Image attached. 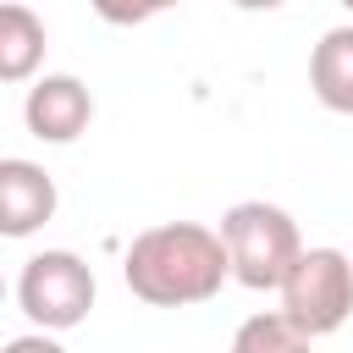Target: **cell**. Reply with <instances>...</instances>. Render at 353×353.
Segmentation results:
<instances>
[{
  "label": "cell",
  "mask_w": 353,
  "mask_h": 353,
  "mask_svg": "<svg viewBox=\"0 0 353 353\" xmlns=\"http://www.w3.org/2000/svg\"><path fill=\"white\" fill-rule=\"evenodd\" d=\"M221 243L232 254V281H243L248 292H281L287 270L303 254L298 221L281 204L265 199H243L221 215Z\"/></svg>",
  "instance_id": "cell-2"
},
{
  "label": "cell",
  "mask_w": 353,
  "mask_h": 353,
  "mask_svg": "<svg viewBox=\"0 0 353 353\" xmlns=\"http://www.w3.org/2000/svg\"><path fill=\"white\" fill-rule=\"evenodd\" d=\"M232 276V254L221 243V226L204 221H160L127 243L121 281L132 298L154 309H188L210 303Z\"/></svg>",
  "instance_id": "cell-1"
},
{
  "label": "cell",
  "mask_w": 353,
  "mask_h": 353,
  "mask_svg": "<svg viewBox=\"0 0 353 353\" xmlns=\"http://www.w3.org/2000/svg\"><path fill=\"white\" fill-rule=\"evenodd\" d=\"M232 353H314V336H303L281 309L248 314L232 336Z\"/></svg>",
  "instance_id": "cell-9"
},
{
  "label": "cell",
  "mask_w": 353,
  "mask_h": 353,
  "mask_svg": "<svg viewBox=\"0 0 353 353\" xmlns=\"http://www.w3.org/2000/svg\"><path fill=\"white\" fill-rule=\"evenodd\" d=\"M281 314L303 336H331L353 314V254L342 248H303L281 281Z\"/></svg>",
  "instance_id": "cell-3"
},
{
  "label": "cell",
  "mask_w": 353,
  "mask_h": 353,
  "mask_svg": "<svg viewBox=\"0 0 353 353\" xmlns=\"http://www.w3.org/2000/svg\"><path fill=\"white\" fill-rule=\"evenodd\" d=\"M232 6H237V11H281L287 0H232Z\"/></svg>",
  "instance_id": "cell-12"
},
{
  "label": "cell",
  "mask_w": 353,
  "mask_h": 353,
  "mask_svg": "<svg viewBox=\"0 0 353 353\" xmlns=\"http://www.w3.org/2000/svg\"><path fill=\"white\" fill-rule=\"evenodd\" d=\"M44 22L22 6V0H6L0 6V77L6 83H28L44 61Z\"/></svg>",
  "instance_id": "cell-8"
},
{
  "label": "cell",
  "mask_w": 353,
  "mask_h": 353,
  "mask_svg": "<svg viewBox=\"0 0 353 353\" xmlns=\"http://www.w3.org/2000/svg\"><path fill=\"white\" fill-rule=\"evenodd\" d=\"M55 176L33 160H0V232L6 237H33L55 215Z\"/></svg>",
  "instance_id": "cell-6"
},
{
  "label": "cell",
  "mask_w": 353,
  "mask_h": 353,
  "mask_svg": "<svg viewBox=\"0 0 353 353\" xmlns=\"http://www.w3.org/2000/svg\"><path fill=\"white\" fill-rule=\"evenodd\" d=\"M22 121H28V132H33L39 143H72V138H83L88 121H94V94H88L83 77L50 72V77H39V83L28 88Z\"/></svg>",
  "instance_id": "cell-5"
},
{
  "label": "cell",
  "mask_w": 353,
  "mask_h": 353,
  "mask_svg": "<svg viewBox=\"0 0 353 353\" xmlns=\"http://www.w3.org/2000/svg\"><path fill=\"white\" fill-rule=\"evenodd\" d=\"M342 6H347V11H353V0H342Z\"/></svg>",
  "instance_id": "cell-13"
},
{
  "label": "cell",
  "mask_w": 353,
  "mask_h": 353,
  "mask_svg": "<svg viewBox=\"0 0 353 353\" xmlns=\"http://www.w3.org/2000/svg\"><path fill=\"white\" fill-rule=\"evenodd\" d=\"M309 88L325 110L353 116V22L320 33V44L309 55Z\"/></svg>",
  "instance_id": "cell-7"
},
{
  "label": "cell",
  "mask_w": 353,
  "mask_h": 353,
  "mask_svg": "<svg viewBox=\"0 0 353 353\" xmlns=\"http://www.w3.org/2000/svg\"><path fill=\"white\" fill-rule=\"evenodd\" d=\"M6 353H66V347L55 342V331H28V336H11Z\"/></svg>",
  "instance_id": "cell-11"
},
{
  "label": "cell",
  "mask_w": 353,
  "mask_h": 353,
  "mask_svg": "<svg viewBox=\"0 0 353 353\" xmlns=\"http://www.w3.org/2000/svg\"><path fill=\"white\" fill-rule=\"evenodd\" d=\"M17 309L39 331H72L94 309V270L72 248H44L17 276Z\"/></svg>",
  "instance_id": "cell-4"
},
{
  "label": "cell",
  "mask_w": 353,
  "mask_h": 353,
  "mask_svg": "<svg viewBox=\"0 0 353 353\" xmlns=\"http://www.w3.org/2000/svg\"><path fill=\"white\" fill-rule=\"evenodd\" d=\"M88 6H94V17L110 22V28H138V22H149V17L171 11V6H182V0H88Z\"/></svg>",
  "instance_id": "cell-10"
}]
</instances>
